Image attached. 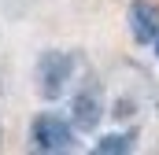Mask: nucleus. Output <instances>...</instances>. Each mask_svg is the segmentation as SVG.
<instances>
[{"instance_id":"nucleus-1","label":"nucleus","mask_w":159,"mask_h":155,"mask_svg":"<svg viewBox=\"0 0 159 155\" xmlns=\"http://www.w3.org/2000/svg\"><path fill=\"white\" fill-rule=\"evenodd\" d=\"M81 70V55L67 52V48H48L41 52L37 67H34V89L41 100H63L74 85V78Z\"/></svg>"},{"instance_id":"nucleus-2","label":"nucleus","mask_w":159,"mask_h":155,"mask_svg":"<svg viewBox=\"0 0 159 155\" xmlns=\"http://www.w3.org/2000/svg\"><path fill=\"white\" fill-rule=\"evenodd\" d=\"M30 148L44 155H63V152H74L78 148V129L74 122L59 115H37L30 122Z\"/></svg>"},{"instance_id":"nucleus-3","label":"nucleus","mask_w":159,"mask_h":155,"mask_svg":"<svg viewBox=\"0 0 159 155\" xmlns=\"http://www.w3.org/2000/svg\"><path fill=\"white\" fill-rule=\"evenodd\" d=\"M100 118H104V96L96 89H78L70 96V122H74V129L93 133L100 126Z\"/></svg>"},{"instance_id":"nucleus-4","label":"nucleus","mask_w":159,"mask_h":155,"mask_svg":"<svg viewBox=\"0 0 159 155\" xmlns=\"http://www.w3.org/2000/svg\"><path fill=\"white\" fill-rule=\"evenodd\" d=\"M126 22H129V33L137 44H156L159 41V7L148 0H133L129 11H126Z\"/></svg>"},{"instance_id":"nucleus-5","label":"nucleus","mask_w":159,"mask_h":155,"mask_svg":"<svg viewBox=\"0 0 159 155\" xmlns=\"http://www.w3.org/2000/svg\"><path fill=\"white\" fill-rule=\"evenodd\" d=\"M137 148V133H104L100 140H93L96 155H129Z\"/></svg>"},{"instance_id":"nucleus-6","label":"nucleus","mask_w":159,"mask_h":155,"mask_svg":"<svg viewBox=\"0 0 159 155\" xmlns=\"http://www.w3.org/2000/svg\"><path fill=\"white\" fill-rule=\"evenodd\" d=\"M0 140H4V133H0Z\"/></svg>"},{"instance_id":"nucleus-7","label":"nucleus","mask_w":159,"mask_h":155,"mask_svg":"<svg viewBox=\"0 0 159 155\" xmlns=\"http://www.w3.org/2000/svg\"><path fill=\"white\" fill-rule=\"evenodd\" d=\"M156 48H159V41H156Z\"/></svg>"}]
</instances>
